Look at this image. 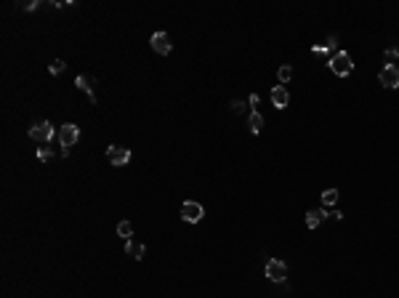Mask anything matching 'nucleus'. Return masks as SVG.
<instances>
[{
	"instance_id": "obj_20",
	"label": "nucleus",
	"mask_w": 399,
	"mask_h": 298,
	"mask_svg": "<svg viewBox=\"0 0 399 298\" xmlns=\"http://www.w3.org/2000/svg\"><path fill=\"white\" fill-rule=\"evenodd\" d=\"M311 51L317 53V56H328V51H330V48H328V45H314Z\"/></svg>"
},
{
	"instance_id": "obj_5",
	"label": "nucleus",
	"mask_w": 399,
	"mask_h": 298,
	"mask_svg": "<svg viewBox=\"0 0 399 298\" xmlns=\"http://www.w3.org/2000/svg\"><path fill=\"white\" fill-rule=\"evenodd\" d=\"M202 216H205V208H202L200 202L187 200V202L181 205V218L187 221V224H197V221H202Z\"/></svg>"
},
{
	"instance_id": "obj_1",
	"label": "nucleus",
	"mask_w": 399,
	"mask_h": 298,
	"mask_svg": "<svg viewBox=\"0 0 399 298\" xmlns=\"http://www.w3.org/2000/svg\"><path fill=\"white\" fill-rule=\"evenodd\" d=\"M328 67L336 72L338 78H349L351 69H354V64H351V56L346 51H338V53H333L330 59H328Z\"/></svg>"
},
{
	"instance_id": "obj_14",
	"label": "nucleus",
	"mask_w": 399,
	"mask_h": 298,
	"mask_svg": "<svg viewBox=\"0 0 399 298\" xmlns=\"http://www.w3.org/2000/svg\"><path fill=\"white\" fill-rule=\"evenodd\" d=\"M117 235L128 242V240H131V235H133V224L131 221H120L117 224Z\"/></svg>"
},
{
	"instance_id": "obj_3",
	"label": "nucleus",
	"mask_w": 399,
	"mask_h": 298,
	"mask_svg": "<svg viewBox=\"0 0 399 298\" xmlns=\"http://www.w3.org/2000/svg\"><path fill=\"white\" fill-rule=\"evenodd\" d=\"M77 141H80V128H77L75 123H64V125L59 128V144H61V149L75 146Z\"/></svg>"
},
{
	"instance_id": "obj_2",
	"label": "nucleus",
	"mask_w": 399,
	"mask_h": 298,
	"mask_svg": "<svg viewBox=\"0 0 399 298\" xmlns=\"http://www.w3.org/2000/svg\"><path fill=\"white\" fill-rule=\"evenodd\" d=\"M266 277L272 279V282L282 285L285 279H287V264H285L282 258H269L266 261Z\"/></svg>"
},
{
	"instance_id": "obj_17",
	"label": "nucleus",
	"mask_w": 399,
	"mask_h": 298,
	"mask_svg": "<svg viewBox=\"0 0 399 298\" xmlns=\"http://www.w3.org/2000/svg\"><path fill=\"white\" fill-rule=\"evenodd\" d=\"M64 69H67V64H64L61 59H56V61H53L51 67H48V72H51V74H61Z\"/></svg>"
},
{
	"instance_id": "obj_9",
	"label": "nucleus",
	"mask_w": 399,
	"mask_h": 298,
	"mask_svg": "<svg viewBox=\"0 0 399 298\" xmlns=\"http://www.w3.org/2000/svg\"><path fill=\"white\" fill-rule=\"evenodd\" d=\"M75 86H77L80 91H86V93H88V101H91V104H96V91H94V78H88V74H77V78H75Z\"/></svg>"
},
{
	"instance_id": "obj_18",
	"label": "nucleus",
	"mask_w": 399,
	"mask_h": 298,
	"mask_svg": "<svg viewBox=\"0 0 399 298\" xmlns=\"http://www.w3.org/2000/svg\"><path fill=\"white\" fill-rule=\"evenodd\" d=\"M38 160H40V163L53 160V149H38Z\"/></svg>"
},
{
	"instance_id": "obj_13",
	"label": "nucleus",
	"mask_w": 399,
	"mask_h": 298,
	"mask_svg": "<svg viewBox=\"0 0 399 298\" xmlns=\"http://www.w3.org/2000/svg\"><path fill=\"white\" fill-rule=\"evenodd\" d=\"M325 216H328V213H325L322 208H317V210H309V213H306V227H309V229H317L320 224L325 221Z\"/></svg>"
},
{
	"instance_id": "obj_12",
	"label": "nucleus",
	"mask_w": 399,
	"mask_h": 298,
	"mask_svg": "<svg viewBox=\"0 0 399 298\" xmlns=\"http://www.w3.org/2000/svg\"><path fill=\"white\" fill-rule=\"evenodd\" d=\"M248 128H250V133H253V136H258V133H261V128H264V115H261V112L250 109V117H248Z\"/></svg>"
},
{
	"instance_id": "obj_4",
	"label": "nucleus",
	"mask_w": 399,
	"mask_h": 298,
	"mask_svg": "<svg viewBox=\"0 0 399 298\" xmlns=\"http://www.w3.org/2000/svg\"><path fill=\"white\" fill-rule=\"evenodd\" d=\"M53 136H56V128H53L48 120H43V123L30 128V138H35V141H40V144H48Z\"/></svg>"
},
{
	"instance_id": "obj_11",
	"label": "nucleus",
	"mask_w": 399,
	"mask_h": 298,
	"mask_svg": "<svg viewBox=\"0 0 399 298\" xmlns=\"http://www.w3.org/2000/svg\"><path fill=\"white\" fill-rule=\"evenodd\" d=\"M125 253L131 256V258H136V261H141V258L146 256V245H141V242H133V240H128V242H125Z\"/></svg>"
},
{
	"instance_id": "obj_15",
	"label": "nucleus",
	"mask_w": 399,
	"mask_h": 298,
	"mask_svg": "<svg viewBox=\"0 0 399 298\" xmlns=\"http://www.w3.org/2000/svg\"><path fill=\"white\" fill-rule=\"evenodd\" d=\"M336 202H338V189H325V192H322V205L333 208Z\"/></svg>"
},
{
	"instance_id": "obj_22",
	"label": "nucleus",
	"mask_w": 399,
	"mask_h": 298,
	"mask_svg": "<svg viewBox=\"0 0 399 298\" xmlns=\"http://www.w3.org/2000/svg\"><path fill=\"white\" fill-rule=\"evenodd\" d=\"M38 8H40V0H32V3L24 6V11H38Z\"/></svg>"
},
{
	"instance_id": "obj_10",
	"label": "nucleus",
	"mask_w": 399,
	"mask_h": 298,
	"mask_svg": "<svg viewBox=\"0 0 399 298\" xmlns=\"http://www.w3.org/2000/svg\"><path fill=\"white\" fill-rule=\"evenodd\" d=\"M272 104H274L277 109H285L287 104H290V93H287L285 86H274V88H272Z\"/></svg>"
},
{
	"instance_id": "obj_6",
	"label": "nucleus",
	"mask_w": 399,
	"mask_h": 298,
	"mask_svg": "<svg viewBox=\"0 0 399 298\" xmlns=\"http://www.w3.org/2000/svg\"><path fill=\"white\" fill-rule=\"evenodd\" d=\"M107 157H109V163H112V165L123 168V165L131 163V149H125V146H120V144H109L107 146Z\"/></svg>"
},
{
	"instance_id": "obj_16",
	"label": "nucleus",
	"mask_w": 399,
	"mask_h": 298,
	"mask_svg": "<svg viewBox=\"0 0 399 298\" xmlns=\"http://www.w3.org/2000/svg\"><path fill=\"white\" fill-rule=\"evenodd\" d=\"M277 78H280V83L285 86V83H290V78H293V67H287V64H282L280 69H277Z\"/></svg>"
},
{
	"instance_id": "obj_8",
	"label": "nucleus",
	"mask_w": 399,
	"mask_h": 298,
	"mask_svg": "<svg viewBox=\"0 0 399 298\" xmlns=\"http://www.w3.org/2000/svg\"><path fill=\"white\" fill-rule=\"evenodd\" d=\"M152 48L160 53V56H168L171 51H173V43H171V37H168V32H154L152 35Z\"/></svg>"
},
{
	"instance_id": "obj_7",
	"label": "nucleus",
	"mask_w": 399,
	"mask_h": 298,
	"mask_svg": "<svg viewBox=\"0 0 399 298\" xmlns=\"http://www.w3.org/2000/svg\"><path fill=\"white\" fill-rule=\"evenodd\" d=\"M378 80H380V86H383V88H399V67L386 64V67L378 72Z\"/></svg>"
},
{
	"instance_id": "obj_19",
	"label": "nucleus",
	"mask_w": 399,
	"mask_h": 298,
	"mask_svg": "<svg viewBox=\"0 0 399 298\" xmlns=\"http://www.w3.org/2000/svg\"><path fill=\"white\" fill-rule=\"evenodd\" d=\"M245 109V101L243 99H237V101H231V112H234V115H240V112Z\"/></svg>"
},
{
	"instance_id": "obj_21",
	"label": "nucleus",
	"mask_w": 399,
	"mask_h": 298,
	"mask_svg": "<svg viewBox=\"0 0 399 298\" xmlns=\"http://www.w3.org/2000/svg\"><path fill=\"white\" fill-rule=\"evenodd\" d=\"M394 59H399V51L396 48H388L386 51V61H394Z\"/></svg>"
}]
</instances>
